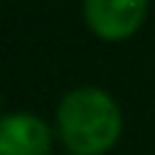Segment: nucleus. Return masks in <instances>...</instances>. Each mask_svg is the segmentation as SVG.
I'll return each instance as SVG.
<instances>
[{"mask_svg":"<svg viewBox=\"0 0 155 155\" xmlns=\"http://www.w3.org/2000/svg\"><path fill=\"white\" fill-rule=\"evenodd\" d=\"M57 131L71 155H104L117 144L123 117L109 93L79 87L60 101Z\"/></svg>","mask_w":155,"mask_h":155,"instance_id":"1","label":"nucleus"},{"mask_svg":"<svg viewBox=\"0 0 155 155\" xmlns=\"http://www.w3.org/2000/svg\"><path fill=\"white\" fill-rule=\"evenodd\" d=\"M52 131L35 114H5L0 123V155H49Z\"/></svg>","mask_w":155,"mask_h":155,"instance_id":"3","label":"nucleus"},{"mask_svg":"<svg viewBox=\"0 0 155 155\" xmlns=\"http://www.w3.org/2000/svg\"><path fill=\"white\" fill-rule=\"evenodd\" d=\"M147 14V0H84V19L95 35L123 41L139 30Z\"/></svg>","mask_w":155,"mask_h":155,"instance_id":"2","label":"nucleus"}]
</instances>
